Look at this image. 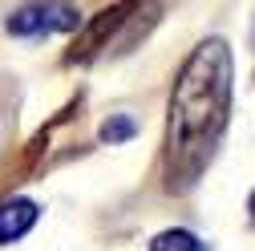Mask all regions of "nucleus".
Listing matches in <instances>:
<instances>
[{"instance_id":"f257e3e1","label":"nucleus","mask_w":255,"mask_h":251,"mask_svg":"<svg viewBox=\"0 0 255 251\" xmlns=\"http://www.w3.org/2000/svg\"><path fill=\"white\" fill-rule=\"evenodd\" d=\"M231 81H235V57L227 41H203L186 57V65L170 93V122H166V154L170 174L182 182H195L219 134L227 130L231 114Z\"/></svg>"},{"instance_id":"7ed1b4c3","label":"nucleus","mask_w":255,"mask_h":251,"mask_svg":"<svg viewBox=\"0 0 255 251\" xmlns=\"http://www.w3.org/2000/svg\"><path fill=\"white\" fill-rule=\"evenodd\" d=\"M146 4V0H122V4H114V8H106L98 20H93L85 33H81V41L73 45V53H69V61H89V57H98L102 49H110V37L118 33V28H126L134 20V12Z\"/></svg>"},{"instance_id":"423d86ee","label":"nucleus","mask_w":255,"mask_h":251,"mask_svg":"<svg viewBox=\"0 0 255 251\" xmlns=\"http://www.w3.org/2000/svg\"><path fill=\"white\" fill-rule=\"evenodd\" d=\"M134 134H138V122H134L130 114H110V118H106V126H102V142H110V146L130 142Z\"/></svg>"},{"instance_id":"20e7f679","label":"nucleus","mask_w":255,"mask_h":251,"mask_svg":"<svg viewBox=\"0 0 255 251\" xmlns=\"http://www.w3.org/2000/svg\"><path fill=\"white\" fill-rule=\"evenodd\" d=\"M37 219H41V207L33 199H24V195H12L0 203V243H16L24 239L28 231L37 227Z\"/></svg>"},{"instance_id":"0eeeda50","label":"nucleus","mask_w":255,"mask_h":251,"mask_svg":"<svg viewBox=\"0 0 255 251\" xmlns=\"http://www.w3.org/2000/svg\"><path fill=\"white\" fill-rule=\"evenodd\" d=\"M247 211H251V219H255V191H251V199H247Z\"/></svg>"},{"instance_id":"f03ea898","label":"nucleus","mask_w":255,"mask_h":251,"mask_svg":"<svg viewBox=\"0 0 255 251\" xmlns=\"http://www.w3.org/2000/svg\"><path fill=\"white\" fill-rule=\"evenodd\" d=\"M81 24V12L65 0H33L8 16L12 37H53V33H73Z\"/></svg>"},{"instance_id":"39448f33","label":"nucleus","mask_w":255,"mask_h":251,"mask_svg":"<svg viewBox=\"0 0 255 251\" xmlns=\"http://www.w3.org/2000/svg\"><path fill=\"white\" fill-rule=\"evenodd\" d=\"M150 251H207V243L186 227H170V231H158L150 239Z\"/></svg>"}]
</instances>
